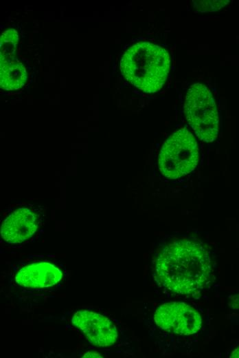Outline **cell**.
<instances>
[{
  "label": "cell",
  "instance_id": "cell-1",
  "mask_svg": "<svg viewBox=\"0 0 239 358\" xmlns=\"http://www.w3.org/2000/svg\"><path fill=\"white\" fill-rule=\"evenodd\" d=\"M155 273L158 282L170 291L194 294L211 282L210 255L201 244L188 240H177L158 254Z\"/></svg>",
  "mask_w": 239,
  "mask_h": 358
},
{
  "label": "cell",
  "instance_id": "cell-2",
  "mask_svg": "<svg viewBox=\"0 0 239 358\" xmlns=\"http://www.w3.org/2000/svg\"><path fill=\"white\" fill-rule=\"evenodd\" d=\"M170 56L163 47L150 42L130 46L120 60L124 77L139 90L153 93L161 90L168 76Z\"/></svg>",
  "mask_w": 239,
  "mask_h": 358
},
{
  "label": "cell",
  "instance_id": "cell-3",
  "mask_svg": "<svg viewBox=\"0 0 239 358\" xmlns=\"http://www.w3.org/2000/svg\"><path fill=\"white\" fill-rule=\"evenodd\" d=\"M199 151L196 140L185 128L173 133L163 143L159 154V167L167 178H181L196 167Z\"/></svg>",
  "mask_w": 239,
  "mask_h": 358
},
{
  "label": "cell",
  "instance_id": "cell-4",
  "mask_svg": "<svg viewBox=\"0 0 239 358\" xmlns=\"http://www.w3.org/2000/svg\"><path fill=\"white\" fill-rule=\"evenodd\" d=\"M184 112L186 119L202 140L211 143L218 134V114L215 99L204 84L191 85L185 95Z\"/></svg>",
  "mask_w": 239,
  "mask_h": 358
},
{
  "label": "cell",
  "instance_id": "cell-5",
  "mask_svg": "<svg viewBox=\"0 0 239 358\" xmlns=\"http://www.w3.org/2000/svg\"><path fill=\"white\" fill-rule=\"evenodd\" d=\"M66 277L65 267L48 260H32L14 265L9 282L14 287L26 291H52L57 288Z\"/></svg>",
  "mask_w": 239,
  "mask_h": 358
},
{
  "label": "cell",
  "instance_id": "cell-6",
  "mask_svg": "<svg viewBox=\"0 0 239 358\" xmlns=\"http://www.w3.org/2000/svg\"><path fill=\"white\" fill-rule=\"evenodd\" d=\"M69 321L89 344L97 348H109L118 341L119 332L113 321L97 310L78 309L71 314Z\"/></svg>",
  "mask_w": 239,
  "mask_h": 358
},
{
  "label": "cell",
  "instance_id": "cell-7",
  "mask_svg": "<svg viewBox=\"0 0 239 358\" xmlns=\"http://www.w3.org/2000/svg\"><path fill=\"white\" fill-rule=\"evenodd\" d=\"M154 322L161 329L180 335L197 333L202 326L198 312L190 305L180 302L160 305L154 313Z\"/></svg>",
  "mask_w": 239,
  "mask_h": 358
},
{
  "label": "cell",
  "instance_id": "cell-8",
  "mask_svg": "<svg viewBox=\"0 0 239 358\" xmlns=\"http://www.w3.org/2000/svg\"><path fill=\"white\" fill-rule=\"evenodd\" d=\"M41 224V217L34 210L19 207L11 211L2 221L1 235L10 244H22L36 233Z\"/></svg>",
  "mask_w": 239,
  "mask_h": 358
},
{
  "label": "cell",
  "instance_id": "cell-9",
  "mask_svg": "<svg viewBox=\"0 0 239 358\" xmlns=\"http://www.w3.org/2000/svg\"><path fill=\"white\" fill-rule=\"evenodd\" d=\"M27 78L26 68L18 59L0 61V86L2 90H19L25 85Z\"/></svg>",
  "mask_w": 239,
  "mask_h": 358
},
{
  "label": "cell",
  "instance_id": "cell-10",
  "mask_svg": "<svg viewBox=\"0 0 239 358\" xmlns=\"http://www.w3.org/2000/svg\"><path fill=\"white\" fill-rule=\"evenodd\" d=\"M19 39V34L14 28H8L2 32L0 38V61L15 58Z\"/></svg>",
  "mask_w": 239,
  "mask_h": 358
},
{
  "label": "cell",
  "instance_id": "cell-11",
  "mask_svg": "<svg viewBox=\"0 0 239 358\" xmlns=\"http://www.w3.org/2000/svg\"><path fill=\"white\" fill-rule=\"evenodd\" d=\"M229 1H193L194 8L201 12H214L226 6Z\"/></svg>",
  "mask_w": 239,
  "mask_h": 358
},
{
  "label": "cell",
  "instance_id": "cell-12",
  "mask_svg": "<svg viewBox=\"0 0 239 358\" xmlns=\"http://www.w3.org/2000/svg\"><path fill=\"white\" fill-rule=\"evenodd\" d=\"M229 305L232 309L239 310V294L229 297Z\"/></svg>",
  "mask_w": 239,
  "mask_h": 358
},
{
  "label": "cell",
  "instance_id": "cell-13",
  "mask_svg": "<svg viewBox=\"0 0 239 358\" xmlns=\"http://www.w3.org/2000/svg\"><path fill=\"white\" fill-rule=\"evenodd\" d=\"M79 356L80 357H103L98 352L93 351V350L86 351L84 352L80 353Z\"/></svg>",
  "mask_w": 239,
  "mask_h": 358
},
{
  "label": "cell",
  "instance_id": "cell-14",
  "mask_svg": "<svg viewBox=\"0 0 239 358\" xmlns=\"http://www.w3.org/2000/svg\"><path fill=\"white\" fill-rule=\"evenodd\" d=\"M230 357L239 358V346L232 351Z\"/></svg>",
  "mask_w": 239,
  "mask_h": 358
}]
</instances>
